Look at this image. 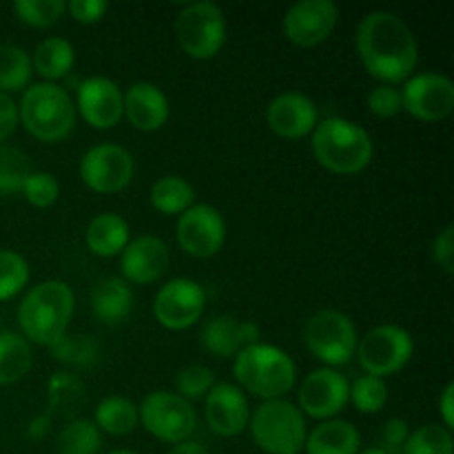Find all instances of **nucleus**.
Listing matches in <instances>:
<instances>
[{
  "label": "nucleus",
  "mask_w": 454,
  "mask_h": 454,
  "mask_svg": "<svg viewBox=\"0 0 454 454\" xmlns=\"http://www.w3.org/2000/svg\"><path fill=\"white\" fill-rule=\"evenodd\" d=\"M357 53L368 74L395 84L415 74L419 44L402 16L377 9L357 25Z\"/></svg>",
  "instance_id": "nucleus-1"
},
{
  "label": "nucleus",
  "mask_w": 454,
  "mask_h": 454,
  "mask_svg": "<svg viewBox=\"0 0 454 454\" xmlns=\"http://www.w3.org/2000/svg\"><path fill=\"white\" fill-rule=\"evenodd\" d=\"M75 295L62 279H44L27 291L18 306V324L27 341L51 346L69 328Z\"/></svg>",
  "instance_id": "nucleus-2"
},
{
  "label": "nucleus",
  "mask_w": 454,
  "mask_h": 454,
  "mask_svg": "<svg viewBox=\"0 0 454 454\" xmlns=\"http://www.w3.org/2000/svg\"><path fill=\"white\" fill-rule=\"evenodd\" d=\"M310 146L317 162L340 176L364 171L375 155L371 133L362 124L340 115L317 122Z\"/></svg>",
  "instance_id": "nucleus-3"
},
{
  "label": "nucleus",
  "mask_w": 454,
  "mask_h": 454,
  "mask_svg": "<svg viewBox=\"0 0 454 454\" xmlns=\"http://www.w3.org/2000/svg\"><path fill=\"white\" fill-rule=\"evenodd\" d=\"M233 375L239 388L269 402L291 393L297 380V366L284 348L257 341L235 355Z\"/></svg>",
  "instance_id": "nucleus-4"
},
{
  "label": "nucleus",
  "mask_w": 454,
  "mask_h": 454,
  "mask_svg": "<svg viewBox=\"0 0 454 454\" xmlns=\"http://www.w3.org/2000/svg\"><path fill=\"white\" fill-rule=\"evenodd\" d=\"M74 100L69 91L56 82H35L22 91L18 105V122L43 142H60L75 127Z\"/></svg>",
  "instance_id": "nucleus-5"
},
{
  "label": "nucleus",
  "mask_w": 454,
  "mask_h": 454,
  "mask_svg": "<svg viewBox=\"0 0 454 454\" xmlns=\"http://www.w3.org/2000/svg\"><path fill=\"white\" fill-rule=\"evenodd\" d=\"M253 442L269 454H300L304 450V412L286 399H269L248 419Z\"/></svg>",
  "instance_id": "nucleus-6"
},
{
  "label": "nucleus",
  "mask_w": 454,
  "mask_h": 454,
  "mask_svg": "<svg viewBox=\"0 0 454 454\" xmlns=\"http://www.w3.org/2000/svg\"><path fill=\"white\" fill-rule=\"evenodd\" d=\"M306 348L326 368L344 366L357 350V328L353 319L335 309L317 310L304 326Z\"/></svg>",
  "instance_id": "nucleus-7"
},
{
  "label": "nucleus",
  "mask_w": 454,
  "mask_h": 454,
  "mask_svg": "<svg viewBox=\"0 0 454 454\" xmlns=\"http://www.w3.org/2000/svg\"><path fill=\"white\" fill-rule=\"evenodd\" d=\"M176 35L180 47L198 60L217 56L226 43V18L211 0L184 4L176 18Z\"/></svg>",
  "instance_id": "nucleus-8"
},
{
  "label": "nucleus",
  "mask_w": 454,
  "mask_h": 454,
  "mask_svg": "<svg viewBox=\"0 0 454 454\" xmlns=\"http://www.w3.org/2000/svg\"><path fill=\"white\" fill-rule=\"evenodd\" d=\"M146 433L167 443H184L198 426V415L191 402L171 390H153L137 408Z\"/></svg>",
  "instance_id": "nucleus-9"
},
{
  "label": "nucleus",
  "mask_w": 454,
  "mask_h": 454,
  "mask_svg": "<svg viewBox=\"0 0 454 454\" xmlns=\"http://www.w3.org/2000/svg\"><path fill=\"white\" fill-rule=\"evenodd\" d=\"M412 353H415V340L406 328L397 324L375 326L357 341L355 350L359 366L366 371V375L381 377V380L406 368Z\"/></svg>",
  "instance_id": "nucleus-10"
},
{
  "label": "nucleus",
  "mask_w": 454,
  "mask_h": 454,
  "mask_svg": "<svg viewBox=\"0 0 454 454\" xmlns=\"http://www.w3.org/2000/svg\"><path fill=\"white\" fill-rule=\"evenodd\" d=\"M136 162L129 149L114 145V142H100L87 149L80 160V177L89 189L98 193H118L133 180Z\"/></svg>",
  "instance_id": "nucleus-11"
},
{
  "label": "nucleus",
  "mask_w": 454,
  "mask_h": 454,
  "mask_svg": "<svg viewBox=\"0 0 454 454\" xmlns=\"http://www.w3.org/2000/svg\"><path fill=\"white\" fill-rule=\"evenodd\" d=\"M403 109L417 120L437 122L448 118L454 109V82L437 71H419L403 80Z\"/></svg>",
  "instance_id": "nucleus-12"
},
{
  "label": "nucleus",
  "mask_w": 454,
  "mask_h": 454,
  "mask_svg": "<svg viewBox=\"0 0 454 454\" xmlns=\"http://www.w3.org/2000/svg\"><path fill=\"white\" fill-rule=\"evenodd\" d=\"M207 309V291L191 278H173L153 300V315L168 331H184L202 317Z\"/></svg>",
  "instance_id": "nucleus-13"
},
{
  "label": "nucleus",
  "mask_w": 454,
  "mask_h": 454,
  "mask_svg": "<svg viewBox=\"0 0 454 454\" xmlns=\"http://www.w3.org/2000/svg\"><path fill=\"white\" fill-rule=\"evenodd\" d=\"M177 242L189 255L211 257L226 242L224 215L213 204H193L177 220Z\"/></svg>",
  "instance_id": "nucleus-14"
},
{
  "label": "nucleus",
  "mask_w": 454,
  "mask_h": 454,
  "mask_svg": "<svg viewBox=\"0 0 454 454\" xmlns=\"http://www.w3.org/2000/svg\"><path fill=\"white\" fill-rule=\"evenodd\" d=\"M340 9L333 0H297L284 13V34L297 47H315L335 31Z\"/></svg>",
  "instance_id": "nucleus-15"
},
{
  "label": "nucleus",
  "mask_w": 454,
  "mask_h": 454,
  "mask_svg": "<svg viewBox=\"0 0 454 454\" xmlns=\"http://www.w3.org/2000/svg\"><path fill=\"white\" fill-rule=\"evenodd\" d=\"M350 384L335 368H317L300 386V411L313 419H335L348 403Z\"/></svg>",
  "instance_id": "nucleus-16"
},
{
  "label": "nucleus",
  "mask_w": 454,
  "mask_h": 454,
  "mask_svg": "<svg viewBox=\"0 0 454 454\" xmlns=\"http://www.w3.org/2000/svg\"><path fill=\"white\" fill-rule=\"evenodd\" d=\"M75 111L93 129H111L124 115V96L118 82L106 75H89L75 91Z\"/></svg>",
  "instance_id": "nucleus-17"
},
{
  "label": "nucleus",
  "mask_w": 454,
  "mask_h": 454,
  "mask_svg": "<svg viewBox=\"0 0 454 454\" xmlns=\"http://www.w3.org/2000/svg\"><path fill=\"white\" fill-rule=\"evenodd\" d=\"M208 428L220 437H238L251 419V408L248 399L239 386L220 381L213 386L207 395V406H204Z\"/></svg>",
  "instance_id": "nucleus-18"
},
{
  "label": "nucleus",
  "mask_w": 454,
  "mask_h": 454,
  "mask_svg": "<svg viewBox=\"0 0 454 454\" xmlns=\"http://www.w3.org/2000/svg\"><path fill=\"white\" fill-rule=\"evenodd\" d=\"M266 122L270 131L282 137H304L313 133L319 122V111L313 98L300 91H284L269 102Z\"/></svg>",
  "instance_id": "nucleus-19"
},
{
  "label": "nucleus",
  "mask_w": 454,
  "mask_h": 454,
  "mask_svg": "<svg viewBox=\"0 0 454 454\" xmlns=\"http://www.w3.org/2000/svg\"><path fill=\"white\" fill-rule=\"evenodd\" d=\"M171 253L167 242L158 235H140L131 239L120 253V269L122 275L133 284L158 282L168 269Z\"/></svg>",
  "instance_id": "nucleus-20"
},
{
  "label": "nucleus",
  "mask_w": 454,
  "mask_h": 454,
  "mask_svg": "<svg viewBox=\"0 0 454 454\" xmlns=\"http://www.w3.org/2000/svg\"><path fill=\"white\" fill-rule=\"evenodd\" d=\"M124 96V115L129 122L140 131H158L167 124L171 105L168 98L158 84L153 82H133Z\"/></svg>",
  "instance_id": "nucleus-21"
},
{
  "label": "nucleus",
  "mask_w": 454,
  "mask_h": 454,
  "mask_svg": "<svg viewBox=\"0 0 454 454\" xmlns=\"http://www.w3.org/2000/svg\"><path fill=\"white\" fill-rule=\"evenodd\" d=\"M306 454H359L362 434L353 421L326 419L306 434Z\"/></svg>",
  "instance_id": "nucleus-22"
},
{
  "label": "nucleus",
  "mask_w": 454,
  "mask_h": 454,
  "mask_svg": "<svg viewBox=\"0 0 454 454\" xmlns=\"http://www.w3.org/2000/svg\"><path fill=\"white\" fill-rule=\"evenodd\" d=\"M91 310L102 324H120L131 315L133 291L122 278H105L91 288Z\"/></svg>",
  "instance_id": "nucleus-23"
},
{
  "label": "nucleus",
  "mask_w": 454,
  "mask_h": 454,
  "mask_svg": "<svg viewBox=\"0 0 454 454\" xmlns=\"http://www.w3.org/2000/svg\"><path fill=\"white\" fill-rule=\"evenodd\" d=\"M84 239L91 253L100 257H114L120 255L131 242V229H129V222L118 213H100L89 222Z\"/></svg>",
  "instance_id": "nucleus-24"
},
{
  "label": "nucleus",
  "mask_w": 454,
  "mask_h": 454,
  "mask_svg": "<svg viewBox=\"0 0 454 454\" xmlns=\"http://www.w3.org/2000/svg\"><path fill=\"white\" fill-rule=\"evenodd\" d=\"M47 403L49 415L62 419H78L80 411L87 403V388L75 372L58 371L47 380Z\"/></svg>",
  "instance_id": "nucleus-25"
},
{
  "label": "nucleus",
  "mask_w": 454,
  "mask_h": 454,
  "mask_svg": "<svg viewBox=\"0 0 454 454\" xmlns=\"http://www.w3.org/2000/svg\"><path fill=\"white\" fill-rule=\"evenodd\" d=\"M75 65V49L62 35H49L40 40L38 47L31 53V67L38 71L47 82H53L58 78H65Z\"/></svg>",
  "instance_id": "nucleus-26"
},
{
  "label": "nucleus",
  "mask_w": 454,
  "mask_h": 454,
  "mask_svg": "<svg viewBox=\"0 0 454 454\" xmlns=\"http://www.w3.org/2000/svg\"><path fill=\"white\" fill-rule=\"evenodd\" d=\"M200 340L215 357H235L244 348L242 322H238L233 315H215L202 326Z\"/></svg>",
  "instance_id": "nucleus-27"
},
{
  "label": "nucleus",
  "mask_w": 454,
  "mask_h": 454,
  "mask_svg": "<svg viewBox=\"0 0 454 454\" xmlns=\"http://www.w3.org/2000/svg\"><path fill=\"white\" fill-rule=\"evenodd\" d=\"M137 421H140L137 406L131 399L120 397V395L105 397L93 412V424L98 426V430L114 434V437H124V434L133 433Z\"/></svg>",
  "instance_id": "nucleus-28"
},
{
  "label": "nucleus",
  "mask_w": 454,
  "mask_h": 454,
  "mask_svg": "<svg viewBox=\"0 0 454 454\" xmlns=\"http://www.w3.org/2000/svg\"><path fill=\"white\" fill-rule=\"evenodd\" d=\"M34 364L29 341L12 331H0V386L13 384L29 372Z\"/></svg>",
  "instance_id": "nucleus-29"
},
{
  "label": "nucleus",
  "mask_w": 454,
  "mask_h": 454,
  "mask_svg": "<svg viewBox=\"0 0 454 454\" xmlns=\"http://www.w3.org/2000/svg\"><path fill=\"white\" fill-rule=\"evenodd\" d=\"M193 200L195 189L180 176H162L151 186V204L164 215H182Z\"/></svg>",
  "instance_id": "nucleus-30"
},
{
  "label": "nucleus",
  "mask_w": 454,
  "mask_h": 454,
  "mask_svg": "<svg viewBox=\"0 0 454 454\" xmlns=\"http://www.w3.org/2000/svg\"><path fill=\"white\" fill-rule=\"evenodd\" d=\"M49 348H51L53 357H56L58 362L71 368L93 366V364L100 359L102 353V346L98 344L91 335H80V333H75V335L65 333V335L58 341H53Z\"/></svg>",
  "instance_id": "nucleus-31"
},
{
  "label": "nucleus",
  "mask_w": 454,
  "mask_h": 454,
  "mask_svg": "<svg viewBox=\"0 0 454 454\" xmlns=\"http://www.w3.org/2000/svg\"><path fill=\"white\" fill-rule=\"evenodd\" d=\"M34 67L31 56L18 44H0V91H20L29 84Z\"/></svg>",
  "instance_id": "nucleus-32"
},
{
  "label": "nucleus",
  "mask_w": 454,
  "mask_h": 454,
  "mask_svg": "<svg viewBox=\"0 0 454 454\" xmlns=\"http://www.w3.org/2000/svg\"><path fill=\"white\" fill-rule=\"evenodd\" d=\"M102 448V434L91 419L69 421L58 434L56 452L58 454H98Z\"/></svg>",
  "instance_id": "nucleus-33"
},
{
  "label": "nucleus",
  "mask_w": 454,
  "mask_h": 454,
  "mask_svg": "<svg viewBox=\"0 0 454 454\" xmlns=\"http://www.w3.org/2000/svg\"><path fill=\"white\" fill-rule=\"evenodd\" d=\"M34 173L31 160L18 146L0 145V193H18Z\"/></svg>",
  "instance_id": "nucleus-34"
},
{
  "label": "nucleus",
  "mask_w": 454,
  "mask_h": 454,
  "mask_svg": "<svg viewBox=\"0 0 454 454\" xmlns=\"http://www.w3.org/2000/svg\"><path fill=\"white\" fill-rule=\"evenodd\" d=\"M452 430L439 424H424L408 434L402 454H452Z\"/></svg>",
  "instance_id": "nucleus-35"
},
{
  "label": "nucleus",
  "mask_w": 454,
  "mask_h": 454,
  "mask_svg": "<svg viewBox=\"0 0 454 454\" xmlns=\"http://www.w3.org/2000/svg\"><path fill=\"white\" fill-rule=\"evenodd\" d=\"M29 262L12 248H0V301L16 297L29 284Z\"/></svg>",
  "instance_id": "nucleus-36"
},
{
  "label": "nucleus",
  "mask_w": 454,
  "mask_h": 454,
  "mask_svg": "<svg viewBox=\"0 0 454 454\" xmlns=\"http://www.w3.org/2000/svg\"><path fill=\"white\" fill-rule=\"evenodd\" d=\"M348 399L362 415H375L388 402V386L381 377L362 375L350 386Z\"/></svg>",
  "instance_id": "nucleus-37"
},
{
  "label": "nucleus",
  "mask_w": 454,
  "mask_h": 454,
  "mask_svg": "<svg viewBox=\"0 0 454 454\" xmlns=\"http://www.w3.org/2000/svg\"><path fill=\"white\" fill-rule=\"evenodd\" d=\"M13 12L25 25L49 27L67 12L65 0H16Z\"/></svg>",
  "instance_id": "nucleus-38"
},
{
  "label": "nucleus",
  "mask_w": 454,
  "mask_h": 454,
  "mask_svg": "<svg viewBox=\"0 0 454 454\" xmlns=\"http://www.w3.org/2000/svg\"><path fill=\"white\" fill-rule=\"evenodd\" d=\"M215 384V372L207 366H200V364L184 366L182 371H177L176 375V390L180 397L186 399V402H189V399L207 397L208 390Z\"/></svg>",
  "instance_id": "nucleus-39"
},
{
  "label": "nucleus",
  "mask_w": 454,
  "mask_h": 454,
  "mask_svg": "<svg viewBox=\"0 0 454 454\" xmlns=\"http://www.w3.org/2000/svg\"><path fill=\"white\" fill-rule=\"evenodd\" d=\"M22 193L29 200L34 207L47 208L51 207L53 202L60 195V182L53 173L47 171H34L29 177H27L25 186H22Z\"/></svg>",
  "instance_id": "nucleus-40"
},
{
  "label": "nucleus",
  "mask_w": 454,
  "mask_h": 454,
  "mask_svg": "<svg viewBox=\"0 0 454 454\" xmlns=\"http://www.w3.org/2000/svg\"><path fill=\"white\" fill-rule=\"evenodd\" d=\"M366 105L380 118H393V115H397L403 109L402 91L395 84L381 82L368 91Z\"/></svg>",
  "instance_id": "nucleus-41"
},
{
  "label": "nucleus",
  "mask_w": 454,
  "mask_h": 454,
  "mask_svg": "<svg viewBox=\"0 0 454 454\" xmlns=\"http://www.w3.org/2000/svg\"><path fill=\"white\" fill-rule=\"evenodd\" d=\"M408 434H411V428H408V424L403 419H399V417H393V419H388L384 424V428H381V446L388 454H402L403 452V446H406L408 442Z\"/></svg>",
  "instance_id": "nucleus-42"
},
{
  "label": "nucleus",
  "mask_w": 454,
  "mask_h": 454,
  "mask_svg": "<svg viewBox=\"0 0 454 454\" xmlns=\"http://www.w3.org/2000/svg\"><path fill=\"white\" fill-rule=\"evenodd\" d=\"M433 260L434 264L442 266V270L446 275L452 273L454 266V226L448 224L443 226L442 233L434 238L433 242Z\"/></svg>",
  "instance_id": "nucleus-43"
},
{
  "label": "nucleus",
  "mask_w": 454,
  "mask_h": 454,
  "mask_svg": "<svg viewBox=\"0 0 454 454\" xmlns=\"http://www.w3.org/2000/svg\"><path fill=\"white\" fill-rule=\"evenodd\" d=\"M67 12L78 22L91 25L105 18V13L109 12V3L106 0H71L67 3Z\"/></svg>",
  "instance_id": "nucleus-44"
},
{
  "label": "nucleus",
  "mask_w": 454,
  "mask_h": 454,
  "mask_svg": "<svg viewBox=\"0 0 454 454\" xmlns=\"http://www.w3.org/2000/svg\"><path fill=\"white\" fill-rule=\"evenodd\" d=\"M18 127V105L9 93L0 91V142L7 140Z\"/></svg>",
  "instance_id": "nucleus-45"
},
{
  "label": "nucleus",
  "mask_w": 454,
  "mask_h": 454,
  "mask_svg": "<svg viewBox=\"0 0 454 454\" xmlns=\"http://www.w3.org/2000/svg\"><path fill=\"white\" fill-rule=\"evenodd\" d=\"M439 412H442L443 428H454V381H448L446 388L439 395Z\"/></svg>",
  "instance_id": "nucleus-46"
},
{
  "label": "nucleus",
  "mask_w": 454,
  "mask_h": 454,
  "mask_svg": "<svg viewBox=\"0 0 454 454\" xmlns=\"http://www.w3.org/2000/svg\"><path fill=\"white\" fill-rule=\"evenodd\" d=\"M49 430H51V415L44 412V415L34 417V419L29 421V426H27V437L34 439V442H40Z\"/></svg>",
  "instance_id": "nucleus-47"
},
{
  "label": "nucleus",
  "mask_w": 454,
  "mask_h": 454,
  "mask_svg": "<svg viewBox=\"0 0 454 454\" xmlns=\"http://www.w3.org/2000/svg\"><path fill=\"white\" fill-rule=\"evenodd\" d=\"M167 454H211L207 450V446L198 442H184V443H176Z\"/></svg>",
  "instance_id": "nucleus-48"
},
{
  "label": "nucleus",
  "mask_w": 454,
  "mask_h": 454,
  "mask_svg": "<svg viewBox=\"0 0 454 454\" xmlns=\"http://www.w3.org/2000/svg\"><path fill=\"white\" fill-rule=\"evenodd\" d=\"M359 454H388V452L380 446H371V448H366V450H359Z\"/></svg>",
  "instance_id": "nucleus-49"
},
{
  "label": "nucleus",
  "mask_w": 454,
  "mask_h": 454,
  "mask_svg": "<svg viewBox=\"0 0 454 454\" xmlns=\"http://www.w3.org/2000/svg\"><path fill=\"white\" fill-rule=\"evenodd\" d=\"M109 454H140V452H136V450H114Z\"/></svg>",
  "instance_id": "nucleus-50"
}]
</instances>
